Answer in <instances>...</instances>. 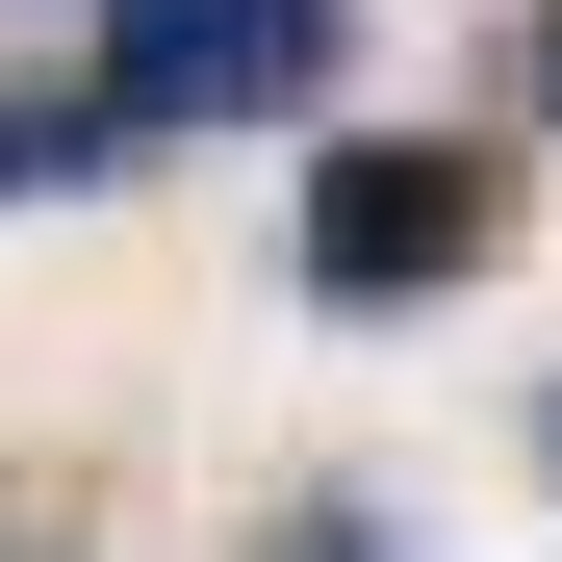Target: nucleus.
I'll use <instances>...</instances> for the list:
<instances>
[{
  "label": "nucleus",
  "instance_id": "nucleus-1",
  "mask_svg": "<svg viewBox=\"0 0 562 562\" xmlns=\"http://www.w3.org/2000/svg\"><path fill=\"white\" fill-rule=\"evenodd\" d=\"M512 256V128H333L307 154V307L384 333V307H460Z\"/></svg>",
  "mask_w": 562,
  "mask_h": 562
},
{
  "label": "nucleus",
  "instance_id": "nucleus-2",
  "mask_svg": "<svg viewBox=\"0 0 562 562\" xmlns=\"http://www.w3.org/2000/svg\"><path fill=\"white\" fill-rule=\"evenodd\" d=\"M103 128L154 154V128H307L333 77H358V0H103Z\"/></svg>",
  "mask_w": 562,
  "mask_h": 562
},
{
  "label": "nucleus",
  "instance_id": "nucleus-3",
  "mask_svg": "<svg viewBox=\"0 0 562 562\" xmlns=\"http://www.w3.org/2000/svg\"><path fill=\"white\" fill-rule=\"evenodd\" d=\"M0 179H26V205H52V179H128V128H103V77H0Z\"/></svg>",
  "mask_w": 562,
  "mask_h": 562
},
{
  "label": "nucleus",
  "instance_id": "nucleus-4",
  "mask_svg": "<svg viewBox=\"0 0 562 562\" xmlns=\"http://www.w3.org/2000/svg\"><path fill=\"white\" fill-rule=\"evenodd\" d=\"M256 562H384V512H358V486H307V512H281Z\"/></svg>",
  "mask_w": 562,
  "mask_h": 562
},
{
  "label": "nucleus",
  "instance_id": "nucleus-5",
  "mask_svg": "<svg viewBox=\"0 0 562 562\" xmlns=\"http://www.w3.org/2000/svg\"><path fill=\"white\" fill-rule=\"evenodd\" d=\"M512 128H562V0H537V26H512Z\"/></svg>",
  "mask_w": 562,
  "mask_h": 562
},
{
  "label": "nucleus",
  "instance_id": "nucleus-6",
  "mask_svg": "<svg viewBox=\"0 0 562 562\" xmlns=\"http://www.w3.org/2000/svg\"><path fill=\"white\" fill-rule=\"evenodd\" d=\"M537 460H562V409H537Z\"/></svg>",
  "mask_w": 562,
  "mask_h": 562
}]
</instances>
